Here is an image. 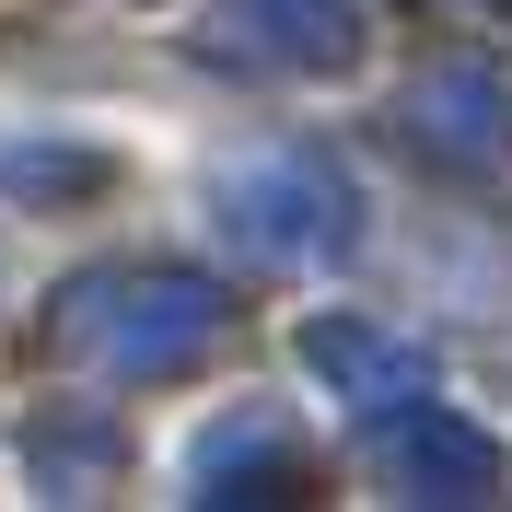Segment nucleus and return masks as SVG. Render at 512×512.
Here are the masks:
<instances>
[{"label": "nucleus", "mask_w": 512, "mask_h": 512, "mask_svg": "<svg viewBox=\"0 0 512 512\" xmlns=\"http://www.w3.org/2000/svg\"><path fill=\"white\" fill-rule=\"evenodd\" d=\"M210 338V291L198 280H94L70 303V350H105L117 373H163Z\"/></svg>", "instance_id": "f257e3e1"}, {"label": "nucleus", "mask_w": 512, "mask_h": 512, "mask_svg": "<svg viewBox=\"0 0 512 512\" xmlns=\"http://www.w3.org/2000/svg\"><path fill=\"white\" fill-rule=\"evenodd\" d=\"M396 478H443L431 501H478L489 489V443L466 431V419H419L408 443H396Z\"/></svg>", "instance_id": "f03ea898"}, {"label": "nucleus", "mask_w": 512, "mask_h": 512, "mask_svg": "<svg viewBox=\"0 0 512 512\" xmlns=\"http://www.w3.org/2000/svg\"><path fill=\"white\" fill-rule=\"evenodd\" d=\"M408 117H431V140H443V152H489V82L478 70H443V82H431V94H408Z\"/></svg>", "instance_id": "7ed1b4c3"}]
</instances>
